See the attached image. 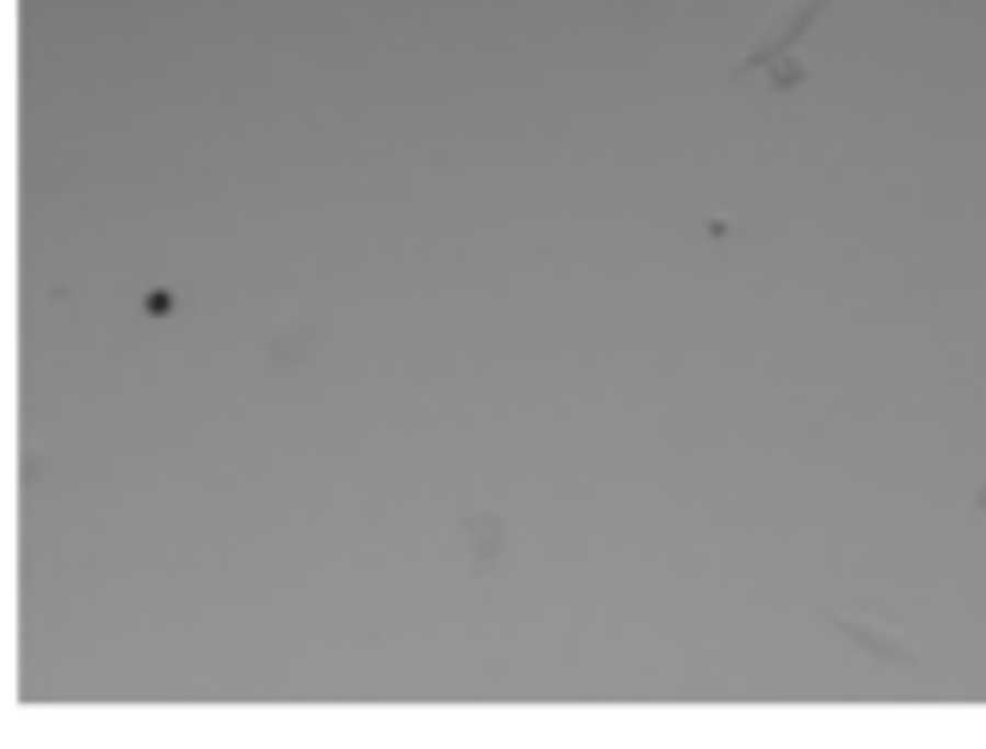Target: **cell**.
<instances>
[{"label": "cell", "mask_w": 986, "mask_h": 749, "mask_svg": "<svg viewBox=\"0 0 986 749\" xmlns=\"http://www.w3.org/2000/svg\"><path fill=\"white\" fill-rule=\"evenodd\" d=\"M819 12H825V0H796V7H784V12L773 18V24L756 35V47H750V53H745V58H738L733 70H727V81L750 76V70H768L773 58H784L791 47H802V35H808V24H814Z\"/></svg>", "instance_id": "obj_1"}, {"label": "cell", "mask_w": 986, "mask_h": 749, "mask_svg": "<svg viewBox=\"0 0 986 749\" xmlns=\"http://www.w3.org/2000/svg\"><path fill=\"white\" fill-rule=\"evenodd\" d=\"M981 502H986V490H981Z\"/></svg>", "instance_id": "obj_2"}]
</instances>
